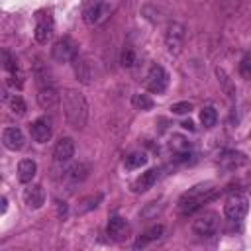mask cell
<instances>
[{"label":"cell","instance_id":"23","mask_svg":"<svg viewBox=\"0 0 251 251\" xmlns=\"http://www.w3.org/2000/svg\"><path fill=\"white\" fill-rule=\"evenodd\" d=\"M88 165L86 163H75L69 171H67V176L73 180V182H82L86 176H88Z\"/></svg>","mask_w":251,"mask_h":251},{"label":"cell","instance_id":"16","mask_svg":"<svg viewBox=\"0 0 251 251\" xmlns=\"http://www.w3.org/2000/svg\"><path fill=\"white\" fill-rule=\"evenodd\" d=\"M247 163V157L239 151H224L218 159V165L226 171H233V169H239Z\"/></svg>","mask_w":251,"mask_h":251},{"label":"cell","instance_id":"25","mask_svg":"<svg viewBox=\"0 0 251 251\" xmlns=\"http://www.w3.org/2000/svg\"><path fill=\"white\" fill-rule=\"evenodd\" d=\"M6 102H8V108L12 110V114H16V116H24L27 110V106L20 94H12L10 98H6Z\"/></svg>","mask_w":251,"mask_h":251},{"label":"cell","instance_id":"19","mask_svg":"<svg viewBox=\"0 0 251 251\" xmlns=\"http://www.w3.org/2000/svg\"><path fill=\"white\" fill-rule=\"evenodd\" d=\"M35 173H37V163L33 159H22L18 163V180L20 182H24V184L31 182Z\"/></svg>","mask_w":251,"mask_h":251},{"label":"cell","instance_id":"33","mask_svg":"<svg viewBox=\"0 0 251 251\" xmlns=\"http://www.w3.org/2000/svg\"><path fill=\"white\" fill-rule=\"evenodd\" d=\"M180 126H182V127H184V129H190V131H194V124H192V122H190V120H188V122H182V124H180Z\"/></svg>","mask_w":251,"mask_h":251},{"label":"cell","instance_id":"21","mask_svg":"<svg viewBox=\"0 0 251 251\" xmlns=\"http://www.w3.org/2000/svg\"><path fill=\"white\" fill-rule=\"evenodd\" d=\"M163 231H165V227L161 226V224H157V226H151L137 241H135V247H145L147 243H151V241H157L161 235H163Z\"/></svg>","mask_w":251,"mask_h":251},{"label":"cell","instance_id":"17","mask_svg":"<svg viewBox=\"0 0 251 251\" xmlns=\"http://www.w3.org/2000/svg\"><path fill=\"white\" fill-rule=\"evenodd\" d=\"M24 202H25L27 208H31V210L41 208V206L45 204V192H43V188H41L39 184L27 186V188L24 190Z\"/></svg>","mask_w":251,"mask_h":251},{"label":"cell","instance_id":"28","mask_svg":"<svg viewBox=\"0 0 251 251\" xmlns=\"http://www.w3.org/2000/svg\"><path fill=\"white\" fill-rule=\"evenodd\" d=\"M120 63H122V67H126V69H131V67L137 63V57H135V51H133V47L126 45V47L122 49V55H120Z\"/></svg>","mask_w":251,"mask_h":251},{"label":"cell","instance_id":"26","mask_svg":"<svg viewBox=\"0 0 251 251\" xmlns=\"http://www.w3.org/2000/svg\"><path fill=\"white\" fill-rule=\"evenodd\" d=\"M218 122V112L212 108V106H206L200 110V124L204 127H214Z\"/></svg>","mask_w":251,"mask_h":251},{"label":"cell","instance_id":"6","mask_svg":"<svg viewBox=\"0 0 251 251\" xmlns=\"http://www.w3.org/2000/svg\"><path fill=\"white\" fill-rule=\"evenodd\" d=\"M76 45L69 39V37H63V39H57L51 47V57L57 61V63H71L76 55Z\"/></svg>","mask_w":251,"mask_h":251},{"label":"cell","instance_id":"5","mask_svg":"<svg viewBox=\"0 0 251 251\" xmlns=\"http://www.w3.org/2000/svg\"><path fill=\"white\" fill-rule=\"evenodd\" d=\"M192 231L200 237H212L218 231V214L216 212H202L192 222Z\"/></svg>","mask_w":251,"mask_h":251},{"label":"cell","instance_id":"30","mask_svg":"<svg viewBox=\"0 0 251 251\" xmlns=\"http://www.w3.org/2000/svg\"><path fill=\"white\" fill-rule=\"evenodd\" d=\"M100 200H102V194H96V196H90L88 200H84V202H82V204H86V206H80V208H78V212L82 214V212H86V210H90V208H96Z\"/></svg>","mask_w":251,"mask_h":251},{"label":"cell","instance_id":"3","mask_svg":"<svg viewBox=\"0 0 251 251\" xmlns=\"http://www.w3.org/2000/svg\"><path fill=\"white\" fill-rule=\"evenodd\" d=\"M247 210H249V200L245 194L241 192H233L226 198V204H224V214L227 220L231 222H239L247 216Z\"/></svg>","mask_w":251,"mask_h":251},{"label":"cell","instance_id":"18","mask_svg":"<svg viewBox=\"0 0 251 251\" xmlns=\"http://www.w3.org/2000/svg\"><path fill=\"white\" fill-rule=\"evenodd\" d=\"M71 65H73V73H75L76 80H80L82 84H88L90 82V65H88V61L82 55L76 53L75 59L71 61Z\"/></svg>","mask_w":251,"mask_h":251},{"label":"cell","instance_id":"31","mask_svg":"<svg viewBox=\"0 0 251 251\" xmlns=\"http://www.w3.org/2000/svg\"><path fill=\"white\" fill-rule=\"evenodd\" d=\"M171 149H175V151H186V149H188V143H186L182 137L175 135V137L171 139Z\"/></svg>","mask_w":251,"mask_h":251},{"label":"cell","instance_id":"27","mask_svg":"<svg viewBox=\"0 0 251 251\" xmlns=\"http://www.w3.org/2000/svg\"><path fill=\"white\" fill-rule=\"evenodd\" d=\"M131 104H133L137 110H151V108L155 106L153 98H151L149 94H141V92L133 94V98H131Z\"/></svg>","mask_w":251,"mask_h":251},{"label":"cell","instance_id":"2","mask_svg":"<svg viewBox=\"0 0 251 251\" xmlns=\"http://www.w3.org/2000/svg\"><path fill=\"white\" fill-rule=\"evenodd\" d=\"M216 194H218V188H214V182H200V184H196V186H192L180 194L176 208L180 214H194L206 202H210Z\"/></svg>","mask_w":251,"mask_h":251},{"label":"cell","instance_id":"8","mask_svg":"<svg viewBox=\"0 0 251 251\" xmlns=\"http://www.w3.org/2000/svg\"><path fill=\"white\" fill-rule=\"evenodd\" d=\"M53 31H55V22H53L51 14L49 12L47 14L45 12L39 14L37 16V24H35V31H33L35 41L37 43H47L53 37Z\"/></svg>","mask_w":251,"mask_h":251},{"label":"cell","instance_id":"29","mask_svg":"<svg viewBox=\"0 0 251 251\" xmlns=\"http://www.w3.org/2000/svg\"><path fill=\"white\" fill-rule=\"evenodd\" d=\"M239 73L245 76V78H251V55H245L239 63Z\"/></svg>","mask_w":251,"mask_h":251},{"label":"cell","instance_id":"22","mask_svg":"<svg viewBox=\"0 0 251 251\" xmlns=\"http://www.w3.org/2000/svg\"><path fill=\"white\" fill-rule=\"evenodd\" d=\"M145 163H147V155H145V153H141V151H133V153H129V155L126 157V161H124V165H126V169H127V171L141 169Z\"/></svg>","mask_w":251,"mask_h":251},{"label":"cell","instance_id":"7","mask_svg":"<svg viewBox=\"0 0 251 251\" xmlns=\"http://www.w3.org/2000/svg\"><path fill=\"white\" fill-rule=\"evenodd\" d=\"M167 86H169V73L161 65H153L147 73V88L155 94H161L165 92Z\"/></svg>","mask_w":251,"mask_h":251},{"label":"cell","instance_id":"4","mask_svg":"<svg viewBox=\"0 0 251 251\" xmlns=\"http://www.w3.org/2000/svg\"><path fill=\"white\" fill-rule=\"evenodd\" d=\"M184 35H186V27L180 22H171L167 25V31H165V47H167V51L171 55H178L182 51Z\"/></svg>","mask_w":251,"mask_h":251},{"label":"cell","instance_id":"34","mask_svg":"<svg viewBox=\"0 0 251 251\" xmlns=\"http://www.w3.org/2000/svg\"><path fill=\"white\" fill-rule=\"evenodd\" d=\"M0 202H2V214H6V210H8V200H6V196H2Z\"/></svg>","mask_w":251,"mask_h":251},{"label":"cell","instance_id":"14","mask_svg":"<svg viewBox=\"0 0 251 251\" xmlns=\"http://www.w3.org/2000/svg\"><path fill=\"white\" fill-rule=\"evenodd\" d=\"M159 169H149V171H145V173H141V176H137L133 182H131V190L135 192V194H139V192H147L149 188H153V184L159 180Z\"/></svg>","mask_w":251,"mask_h":251},{"label":"cell","instance_id":"9","mask_svg":"<svg viewBox=\"0 0 251 251\" xmlns=\"http://www.w3.org/2000/svg\"><path fill=\"white\" fill-rule=\"evenodd\" d=\"M29 133H31V139L35 143H47L53 135V126H51V120L49 118H37L35 122H31L29 126Z\"/></svg>","mask_w":251,"mask_h":251},{"label":"cell","instance_id":"15","mask_svg":"<svg viewBox=\"0 0 251 251\" xmlns=\"http://www.w3.org/2000/svg\"><path fill=\"white\" fill-rule=\"evenodd\" d=\"M106 233L110 239L114 241H124L127 237V222L120 216H112L108 220V226H106Z\"/></svg>","mask_w":251,"mask_h":251},{"label":"cell","instance_id":"11","mask_svg":"<svg viewBox=\"0 0 251 251\" xmlns=\"http://www.w3.org/2000/svg\"><path fill=\"white\" fill-rule=\"evenodd\" d=\"M59 102H61V94L57 92L55 84L39 86V90H37V104H39V108H43V110H53V108L59 106Z\"/></svg>","mask_w":251,"mask_h":251},{"label":"cell","instance_id":"24","mask_svg":"<svg viewBox=\"0 0 251 251\" xmlns=\"http://www.w3.org/2000/svg\"><path fill=\"white\" fill-rule=\"evenodd\" d=\"M216 76H218V82L222 84L224 92H226L229 98H233V96H235V86H233L231 78L226 75V71H224V69H216Z\"/></svg>","mask_w":251,"mask_h":251},{"label":"cell","instance_id":"13","mask_svg":"<svg viewBox=\"0 0 251 251\" xmlns=\"http://www.w3.org/2000/svg\"><path fill=\"white\" fill-rule=\"evenodd\" d=\"M75 155V141L71 137H61L53 147V159L55 163H67Z\"/></svg>","mask_w":251,"mask_h":251},{"label":"cell","instance_id":"20","mask_svg":"<svg viewBox=\"0 0 251 251\" xmlns=\"http://www.w3.org/2000/svg\"><path fill=\"white\" fill-rule=\"evenodd\" d=\"M33 76H35V80H37L39 86H49V84H53L49 69H47L39 59L33 63Z\"/></svg>","mask_w":251,"mask_h":251},{"label":"cell","instance_id":"32","mask_svg":"<svg viewBox=\"0 0 251 251\" xmlns=\"http://www.w3.org/2000/svg\"><path fill=\"white\" fill-rule=\"evenodd\" d=\"M171 110H173L175 114H186V112L192 110V104H190V102H176V104L171 106Z\"/></svg>","mask_w":251,"mask_h":251},{"label":"cell","instance_id":"1","mask_svg":"<svg viewBox=\"0 0 251 251\" xmlns=\"http://www.w3.org/2000/svg\"><path fill=\"white\" fill-rule=\"evenodd\" d=\"M61 104H63V116H65V120L71 127L80 129V127L86 126V122H88V102L78 90H75V88L63 90Z\"/></svg>","mask_w":251,"mask_h":251},{"label":"cell","instance_id":"10","mask_svg":"<svg viewBox=\"0 0 251 251\" xmlns=\"http://www.w3.org/2000/svg\"><path fill=\"white\" fill-rule=\"evenodd\" d=\"M2 143L10 151H22L25 145V135L18 126H8L2 131Z\"/></svg>","mask_w":251,"mask_h":251},{"label":"cell","instance_id":"12","mask_svg":"<svg viewBox=\"0 0 251 251\" xmlns=\"http://www.w3.org/2000/svg\"><path fill=\"white\" fill-rule=\"evenodd\" d=\"M106 14H108V6H106L104 0H90L84 8V22L88 25H94L100 20H104Z\"/></svg>","mask_w":251,"mask_h":251}]
</instances>
